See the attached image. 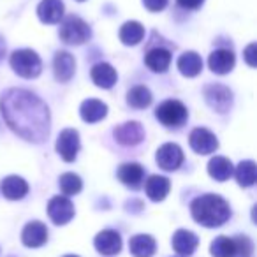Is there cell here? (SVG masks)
Listing matches in <instances>:
<instances>
[{
	"label": "cell",
	"instance_id": "1",
	"mask_svg": "<svg viewBox=\"0 0 257 257\" xmlns=\"http://www.w3.org/2000/svg\"><path fill=\"white\" fill-rule=\"evenodd\" d=\"M0 111L9 127L23 140L43 143L50 136V109L36 93L9 88L0 99Z\"/></svg>",
	"mask_w": 257,
	"mask_h": 257
},
{
	"label": "cell",
	"instance_id": "2",
	"mask_svg": "<svg viewBox=\"0 0 257 257\" xmlns=\"http://www.w3.org/2000/svg\"><path fill=\"white\" fill-rule=\"evenodd\" d=\"M190 213L197 224L204 227H218L231 217V208L224 197L217 194H204L196 197L190 204Z\"/></svg>",
	"mask_w": 257,
	"mask_h": 257
},
{
	"label": "cell",
	"instance_id": "3",
	"mask_svg": "<svg viewBox=\"0 0 257 257\" xmlns=\"http://www.w3.org/2000/svg\"><path fill=\"white\" fill-rule=\"evenodd\" d=\"M11 67L18 76L27 79L37 78L43 71V62L39 55L32 50H18L11 55Z\"/></svg>",
	"mask_w": 257,
	"mask_h": 257
},
{
	"label": "cell",
	"instance_id": "4",
	"mask_svg": "<svg viewBox=\"0 0 257 257\" xmlns=\"http://www.w3.org/2000/svg\"><path fill=\"white\" fill-rule=\"evenodd\" d=\"M155 116H157V120L161 121L162 125H166V127H182L187 121L189 113H187V107L183 106L180 100L169 99V100H164V102L155 109Z\"/></svg>",
	"mask_w": 257,
	"mask_h": 257
},
{
	"label": "cell",
	"instance_id": "5",
	"mask_svg": "<svg viewBox=\"0 0 257 257\" xmlns=\"http://www.w3.org/2000/svg\"><path fill=\"white\" fill-rule=\"evenodd\" d=\"M92 30L90 27L78 16H69L60 25V39L67 44H83L90 39Z\"/></svg>",
	"mask_w": 257,
	"mask_h": 257
},
{
	"label": "cell",
	"instance_id": "6",
	"mask_svg": "<svg viewBox=\"0 0 257 257\" xmlns=\"http://www.w3.org/2000/svg\"><path fill=\"white\" fill-rule=\"evenodd\" d=\"M204 100L217 113H227L232 107V92L224 85H208L204 88Z\"/></svg>",
	"mask_w": 257,
	"mask_h": 257
},
{
	"label": "cell",
	"instance_id": "7",
	"mask_svg": "<svg viewBox=\"0 0 257 257\" xmlns=\"http://www.w3.org/2000/svg\"><path fill=\"white\" fill-rule=\"evenodd\" d=\"M113 136L116 143L123 145V147H136L145 140V128L140 121H125V123L114 127Z\"/></svg>",
	"mask_w": 257,
	"mask_h": 257
},
{
	"label": "cell",
	"instance_id": "8",
	"mask_svg": "<svg viewBox=\"0 0 257 257\" xmlns=\"http://www.w3.org/2000/svg\"><path fill=\"white\" fill-rule=\"evenodd\" d=\"M189 143H190V148L199 155H210L218 148L217 136H215L213 133H210L208 128H203V127L194 128L192 133H190Z\"/></svg>",
	"mask_w": 257,
	"mask_h": 257
},
{
	"label": "cell",
	"instance_id": "9",
	"mask_svg": "<svg viewBox=\"0 0 257 257\" xmlns=\"http://www.w3.org/2000/svg\"><path fill=\"white\" fill-rule=\"evenodd\" d=\"M48 215L57 225H65L74 217V204L65 196H55L48 203Z\"/></svg>",
	"mask_w": 257,
	"mask_h": 257
},
{
	"label": "cell",
	"instance_id": "10",
	"mask_svg": "<svg viewBox=\"0 0 257 257\" xmlns=\"http://www.w3.org/2000/svg\"><path fill=\"white\" fill-rule=\"evenodd\" d=\"M57 152L65 162H72L79 152V134L74 128H64L57 140Z\"/></svg>",
	"mask_w": 257,
	"mask_h": 257
},
{
	"label": "cell",
	"instance_id": "11",
	"mask_svg": "<svg viewBox=\"0 0 257 257\" xmlns=\"http://www.w3.org/2000/svg\"><path fill=\"white\" fill-rule=\"evenodd\" d=\"M157 164L164 171H176L183 164V150L175 143H166L157 150Z\"/></svg>",
	"mask_w": 257,
	"mask_h": 257
},
{
	"label": "cell",
	"instance_id": "12",
	"mask_svg": "<svg viewBox=\"0 0 257 257\" xmlns=\"http://www.w3.org/2000/svg\"><path fill=\"white\" fill-rule=\"evenodd\" d=\"M93 245H95L97 252L102 253V255H116L121 250V238L116 231L106 229V231H100L95 236Z\"/></svg>",
	"mask_w": 257,
	"mask_h": 257
},
{
	"label": "cell",
	"instance_id": "13",
	"mask_svg": "<svg viewBox=\"0 0 257 257\" xmlns=\"http://www.w3.org/2000/svg\"><path fill=\"white\" fill-rule=\"evenodd\" d=\"M22 241L25 246L30 248H37V246H43L48 241V229L43 222L34 220L23 227L22 232Z\"/></svg>",
	"mask_w": 257,
	"mask_h": 257
},
{
	"label": "cell",
	"instance_id": "14",
	"mask_svg": "<svg viewBox=\"0 0 257 257\" xmlns=\"http://www.w3.org/2000/svg\"><path fill=\"white\" fill-rule=\"evenodd\" d=\"M53 71L55 78L60 83H67L74 76L76 71V60L69 51H57L53 58Z\"/></svg>",
	"mask_w": 257,
	"mask_h": 257
},
{
	"label": "cell",
	"instance_id": "15",
	"mask_svg": "<svg viewBox=\"0 0 257 257\" xmlns=\"http://www.w3.org/2000/svg\"><path fill=\"white\" fill-rule=\"evenodd\" d=\"M118 180L123 183L125 187L131 189H140L143 185L145 180V169L143 166L136 164V162H127L118 168Z\"/></svg>",
	"mask_w": 257,
	"mask_h": 257
},
{
	"label": "cell",
	"instance_id": "16",
	"mask_svg": "<svg viewBox=\"0 0 257 257\" xmlns=\"http://www.w3.org/2000/svg\"><path fill=\"white\" fill-rule=\"evenodd\" d=\"M0 190H2L4 197H8V199H11V201H18V199H23V197L29 194V183H27L22 176L11 175L2 180Z\"/></svg>",
	"mask_w": 257,
	"mask_h": 257
},
{
	"label": "cell",
	"instance_id": "17",
	"mask_svg": "<svg viewBox=\"0 0 257 257\" xmlns=\"http://www.w3.org/2000/svg\"><path fill=\"white\" fill-rule=\"evenodd\" d=\"M37 16L43 23L48 25H55L62 20L64 16V4L62 0H43L37 6Z\"/></svg>",
	"mask_w": 257,
	"mask_h": 257
},
{
	"label": "cell",
	"instance_id": "18",
	"mask_svg": "<svg viewBox=\"0 0 257 257\" xmlns=\"http://www.w3.org/2000/svg\"><path fill=\"white\" fill-rule=\"evenodd\" d=\"M79 114L86 123H97L107 114V106L102 100L97 99H86L83 100L81 107H79Z\"/></svg>",
	"mask_w": 257,
	"mask_h": 257
},
{
	"label": "cell",
	"instance_id": "19",
	"mask_svg": "<svg viewBox=\"0 0 257 257\" xmlns=\"http://www.w3.org/2000/svg\"><path fill=\"white\" fill-rule=\"evenodd\" d=\"M208 65L215 74H227L234 67V55L229 50H215L208 58Z\"/></svg>",
	"mask_w": 257,
	"mask_h": 257
},
{
	"label": "cell",
	"instance_id": "20",
	"mask_svg": "<svg viewBox=\"0 0 257 257\" xmlns=\"http://www.w3.org/2000/svg\"><path fill=\"white\" fill-rule=\"evenodd\" d=\"M145 190H147V196L150 197L152 201L159 203V201H164L166 196L169 194V190H171V182H169L166 176L154 175L147 180Z\"/></svg>",
	"mask_w": 257,
	"mask_h": 257
},
{
	"label": "cell",
	"instance_id": "21",
	"mask_svg": "<svg viewBox=\"0 0 257 257\" xmlns=\"http://www.w3.org/2000/svg\"><path fill=\"white\" fill-rule=\"evenodd\" d=\"M197 236L194 232L187 231V229H178L173 234V248L180 253V255H190L194 253V250L197 248Z\"/></svg>",
	"mask_w": 257,
	"mask_h": 257
},
{
	"label": "cell",
	"instance_id": "22",
	"mask_svg": "<svg viewBox=\"0 0 257 257\" xmlns=\"http://www.w3.org/2000/svg\"><path fill=\"white\" fill-rule=\"evenodd\" d=\"M157 248V243L150 234H136L128 241V250L134 257H152Z\"/></svg>",
	"mask_w": 257,
	"mask_h": 257
},
{
	"label": "cell",
	"instance_id": "23",
	"mask_svg": "<svg viewBox=\"0 0 257 257\" xmlns=\"http://www.w3.org/2000/svg\"><path fill=\"white\" fill-rule=\"evenodd\" d=\"M145 64L154 72H166L171 65V51L166 48H154L145 57Z\"/></svg>",
	"mask_w": 257,
	"mask_h": 257
},
{
	"label": "cell",
	"instance_id": "24",
	"mask_svg": "<svg viewBox=\"0 0 257 257\" xmlns=\"http://www.w3.org/2000/svg\"><path fill=\"white\" fill-rule=\"evenodd\" d=\"M92 81L100 88H111L116 83V71L113 69V65L99 62L92 67Z\"/></svg>",
	"mask_w": 257,
	"mask_h": 257
},
{
	"label": "cell",
	"instance_id": "25",
	"mask_svg": "<svg viewBox=\"0 0 257 257\" xmlns=\"http://www.w3.org/2000/svg\"><path fill=\"white\" fill-rule=\"evenodd\" d=\"M176 65H178V71L182 72L183 76L194 78V76L199 74L201 69H203V60H201V57L196 51H185L183 55H180Z\"/></svg>",
	"mask_w": 257,
	"mask_h": 257
},
{
	"label": "cell",
	"instance_id": "26",
	"mask_svg": "<svg viewBox=\"0 0 257 257\" xmlns=\"http://www.w3.org/2000/svg\"><path fill=\"white\" fill-rule=\"evenodd\" d=\"M234 173V168H232V162L225 157H213L210 162H208V175L211 176L217 182H225L229 180Z\"/></svg>",
	"mask_w": 257,
	"mask_h": 257
},
{
	"label": "cell",
	"instance_id": "27",
	"mask_svg": "<svg viewBox=\"0 0 257 257\" xmlns=\"http://www.w3.org/2000/svg\"><path fill=\"white\" fill-rule=\"evenodd\" d=\"M120 41L125 46H136L143 41L145 37V29L140 22H127L121 25L120 29Z\"/></svg>",
	"mask_w": 257,
	"mask_h": 257
},
{
	"label": "cell",
	"instance_id": "28",
	"mask_svg": "<svg viewBox=\"0 0 257 257\" xmlns=\"http://www.w3.org/2000/svg\"><path fill=\"white\" fill-rule=\"evenodd\" d=\"M152 92L147 88V86L140 85V86H134L133 90H128L127 93V102L131 107L134 109H145L152 104Z\"/></svg>",
	"mask_w": 257,
	"mask_h": 257
},
{
	"label": "cell",
	"instance_id": "29",
	"mask_svg": "<svg viewBox=\"0 0 257 257\" xmlns=\"http://www.w3.org/2000/svg\"><path fill=\"white\" fill-rule=\"evenodd\" d=\"M236 182L239 183L241 187H252L257 180V168L253 161H243L238 164L234 171Z\"/></svg>",
	"mask_w": 257,
	"mask_h": 257
},
{
	"label": "cell",
	"instance_id": "30",
	"mask_svg": "<svg viewBox=\"0 0 257 257\" xmlns=\"http://www.w3.org/2000/svg\"><path fill=\"white\" fill-rule=\"evenodd\" d=\"M210 252L213 257H236L234 241L227 236H218L211 241Z\"/></svg>",
	"mask_w": 257,
	"mask_h": 257
},
{
	"label": "cell",
	"instance_id": "31",
	"mask_svg": "<svg viewBox=\"0 0 257 257\" xmlns=\"http://www.w3.org/2000/svg\"><path fill=\"white\" fill-rule=\"evenodd\" d=\"M60 190L65 194V196H74L79 190L83 189V182L78 175L74 173H65V175L60 176Z\"/></svg>",
	"mask_w": 257,
	"mask_h": 257
},
{
	"label": "cell",
	"instance_id": "32",
	"mask_svg": "<svg viewBox=\"0 0 257 257\" xmlns=\"http://www.w3.org/2000/svg\"><path fill=\"white\" fill-rule=\"evenodd\" d=\"M232 241H234V248H236V255L239 257H248L250 252H252V241H250L246 236H236V238H232Z\"/></svg>",
	"mask_w": 257,
	"mask_h": 257
},
{
	"label": "cell",
	"instance_id": "33",
	"mask_svg": "<svg viewBox=\"0 0 257 257\" xmlns=\"http://www.w3.org/2000/svg\"><path fill=\"white\" fill-rule=\"evenodd\" d=\"M169 0H143V6L152 13H159L168 6Z\"/></svg>",
	"mask_w": 257,
	"mask_h": 257
},
{
	"label": "cell",
	"instance_id": "34",
	"mask_svg": "<svg viewBox=\"0 0 257 257\" xmlns=\"http://www.w3.org/2000/svg\"><path fill=\"white\" fill-rule=\"evenodd\" d=\"M255 53H257V46H255V43L248 44V46H246V50H245V62L250 65V67H255V65H257Z\"/></svg>",
	"mask_w": 257,
	"mask_h": 257
},
{
	"label": "cell",
	"instance_id": "35",
	"mask_svg": "<svg viewBox=\"0 0 257 257\" xmlns=\"http://www.w3.org/2000/svg\"><path fill=\"white\" fill-rule=\"evenodd\" d=\"M176 2L185 9H197L203 6L204 0H176Z\"/></svg>",
	"mask_w": 257,
	"mask_h": 257
},
{
	"label": "cell",
	"instance_id": "36",
	"mask_svg": "<svg viewBox=\"0 0 257 257\" xmlns=\"http://www.w3.org/2000/svg\"><path fill=\"white\" fill-rule=\"evenodd\" d=\"M4 55H6V43H4V37L0 36V60L4 58Z\"/></svg>",
	"mask_w": 257,
	"mask_h": 257
},
{
	"label": "cell",
	"instance_id": "37",
	"mask_svg": "<svg viewBox=\"0 0 257 257\" xmlns=\"http://www.w3.org/2000/svg\"><path fill=\"white\" fill-rule=\"evenodd\" d=\"M64 257H79V255H64Z\"/></svg>",
	"mask_w": 257,
	"mask_h": 257
},
{
	"label": "cell",
	"instance_id": "38",
	"mask_svg": "<svg viewBox=\"0 0 257 257\" xmlns=\"http://www.w3.org/2000/svg\"><path fill=\"white\" fill-rule=\"evenodd\" d=\"M78 2H85V0H78Z\"/></svg>",
	"mask_w": 257,
	"mask_h": 257
}]
</instances>
